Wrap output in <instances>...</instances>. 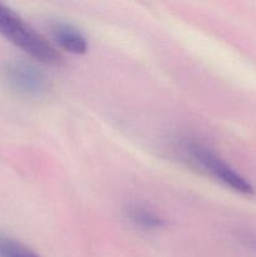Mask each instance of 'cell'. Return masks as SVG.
Listing matches in <instances>:
<instances>
[{
  "label": "cell",
  "instance_id": "1",
  "mask_svg": "<svg viewBox=\"0 0 256 257\" xmlns=\"http://www.w3.org/2000/svg\"><path fill=\"white\" fill-rule=\"evenodd\" d=\"M0 34L33 59L48 65H59L62 55L20 15L0 3Z\"/></svg>",
  "mask_w": 256,
  "mask_h": 257
},
{
  "label": "cell",
  "instance_id": "2",
  "mask_svg": "<svg viewBox=\"0 0 256 257\" xmlns=\"http://www.w3.org/2000/svg\"><path fill=\"white\" fill-rule=\"evenodd\" d=\"M182 147L193 163L200 166L202 170L213 176L221 183L230 187L231 190L242 195L253 193L252 185L207 145L196 140H187Z\"/></svg>",
  "mask_w": 256,
  "mask_h": 257
},
{
  "label": "cell",
  "instance_id": "3",
  "mask_svg": "<svg viewBox=\"0 0 256 257\" xmlns=\"http://www.w3.org/2000/svg\"><path fill=\"white\" fill-rule=\"evenodd\" d=\"M5 78L10 87L22 94L40 97L48 90V79L44 73L30 63H10L5 68Z\"/></svg>",
  "mask_w": 256,
  "mask_h": 257
},
{
  "label": "cell",
  "instance_id": "4",
  "mask_svg": "<svg viewBox=\"0 0 256 257\" xmlns=\"http://www.w3.org/2000/svg\"><path fill=\"white\" fill-rule=\"evenodd\" d=\"M54 42L70 54H85L88 50L87 38L73 25L67 23H55L52 27Z\"/></svg>",
  "mask_w": 256,
  "mask_h": 257
},
{
  "label": "cell",
  "instance_id": "5",
  "mask_svg": "<svg viewBox=\"0 0 256 257\" xmlns=\"http://www.w3.org/2000/svg\"><path fill=\"white\" fill-rule=\"evenodd\" d=\"M127 216L133 223L147 230L161 228L165 225V220L155 211L142 205H130L127 207Z\"/></svg>",
  "mask_w": 256,
  "mask_h": 257
},
{
  "label": "cell",
  "instance_id": "6",
  "mask_svg": "<svg viewBox=\"0 0 256 257\" xmlns=\"http://www.w3.org/2000/svg\"><path fill=\"white\" fill-rule=\"evenodd\" d=\"M0 257H39L30 248L12 238L0 237Z\"/></svg>",
  "mask_w": 256,
  "mask_h": 257
}]
</instances>
